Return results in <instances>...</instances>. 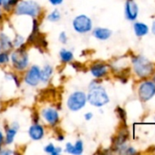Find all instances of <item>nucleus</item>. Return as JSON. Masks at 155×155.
Returning a JSON list of instances; mask_svg holds the SVG:
<instances>
[{
    "label": "nucleus",
    "instance_id": "obj_34",
    "mask_svg": "<svg viewBox=\"0 0 155 155\" xmlns=\"http://www.w3.org/2000/svg\"><path fill=\"white\" fill-rule=\"evenodd\" d=\"M1 18H2V11L0 9V20H1Z\"/></svg>",
    "mask_w": 155,
    "mask_h": 155
},
{
    "label": "nucleus",
    "instance_id": "obj_21",
    "mask_svg": "<svg viewBox=\"0 0 155 155\" xmlns=\"http://www.w3.org/2000/svg\"><path fill=\"white\" fill-rule=\"evenodd\" d=\"M60 19H61V14H60L59 10H58V9H54L47 16V20L51 23H56V22L59 21Z\"/></svg>",
    "mask_w": 155,
    "mask_h": 155
},
{
    "label": "nucleus",
    "instance_id": "obj_28",
    "mask_svg": "<svg viewBox=\"0 0 155 155\" xmlns=\"http://www.w3.org/2000/svg\"><path fill=\"white\" fill-rule=\"evenodd\" d=\"M92 118H93V114L90 113V112H89V113H87V114H84V119L86 121H90Z\"/></svg>",
    "mask_w": 155,
    "mask_h": 155
},
{
    "label": "nucleus",
    "instance_id": "obj_11",
    "mask_svg": "<svg viewBox=\"0 0 155 155\" xmlns=\"http://www.w3.org/2000/svg\"><path fill=\"white\" fill-rule=\"evenodd\" d=\"M90 71L95 78L99 79V78L104 77L107 74L108 66L103 63H95L94 64L90 66Z\"/></svg>",
    "mask_w": 155,
    "mask_h": 155
},
{
    "label": "nucleus",
    "instance_id": "obj_5",
    "mask_svg": "<svg viewBox=\"0 0 155 155\" xmlns=\"http://www.w3.org/2000/svg\"><path fill=\"white\" fill-rule=\"evenodd\" d=\"M132 64L134 66L135 73L141 77L149 76L153 71V64L143 56H135L132 59Z\"/></svg>",
    "mask_w": 155,
    "mask_h": 155
},
{
    "label": "nucleus",
    "instance_id": "obj_15",
    "mask_svg": "<svg viewBox=\"0 0 155 155\" xmlns=\"http://www.w3.org/2000/svg\"><path fill=\"white\" fill-rule=\"evenodd\" d=\"M93 36L98 39V40H101V41H105L107 39H109L111 35L112 32L111 30L108 29V28H103V27H97L93 30L92 32Z\"/></svg>",
    "mask_w": 155,
    "mask_h": 155
},
{
    "label": "nucleus",
    "instance_id": "obj_16",
    "mask_svg": "<svg viewBox=\"0 0 155 155\" xmlns=\"http://www.w3.org/2000/svg\"><path fill=\"white\" fill-rule=\"evenodd\" d=\"M53 74V66L50 64H46L40 70V82L43 84H47Z\"/></svg>",
    "mask_w": 155,
    "mask_h": 155
},
{
    "label": "nucleus",
    "instance_id": "obj_25",
    "mask_svg": "<svg viewBox=\"0 0 155 155\" xmlns=\"http://www.w3.org/2000/svg\"><path fill=\"white\" fill-rule=\"evenodd\" d=\"M116 113H117V114H118V116H119L120 119H122L123 122L126 121V114H125V112H124L123 109H122L121 107H118L116 109Z\"/></svg>",
    "mask_w": 155,
    "mask_h": 155
},
{
    "label": "nucleus",
    "instance_id": "obj_14",
    "mask_svg": "<svg viewBox=\"0 0 155 155\" xmlns=\"http://www.w3.org/2000/svg\"><path fill=\"white\" fill-rule=\"evenodd\" d=\"M138 5L133 0H127L125 5V15L127 19L134 20L138 15Z\"/></svg>",
    "mask_w": 155,
    "mask_h": 155
},
{
    "label": "nucleus",
    "instance_id": "obj_19",
    "mask_svg": "<svg viewBox=\"0 0 155 155\" xmlns=\"http://www.w3.org/2000/svg\"><path fill=\"white\" fill-rule=\"evenodd\" d=\"M133 28H134V32H135L137 36L145 35L149 31L148 26L145 24H143V23H135L134 25H133Z\"/></svg>",
    "mask_w": 155,
    "mask_h": 155
},
{
    "label": "nucleus",
    "instance_id": "obj_36",
    "mask_svg": "<svg viewBox=\"0 0 155 155\" xmlns=\"http://www.w3.org/2000/svg\"><path fill=\"white\" fill-rule=\"evenodd\" d=\"M0 52H1V45H0Z\"/></svg>",
    "mask_w": 155,
    "mask_h": 155
},
{
    "label": "nucleus",
    "instance_id": "obj_32",
    "mask_svg": "<svg viewBox=\"0 0 155 155\" xmlns=\"http://www.w3.org/2000/svg\"><path fill=\"white\" fill-rule=\"evenodd\" d=\"M153 33L155 34V22L153 23Z\"/></svg>",
    "mask_w": 155,
    "mask_h": 155
},
{
    "label": "nucleus",
    "instance_id": "obj_27",
    "mask_svg": "<svg viewBox=\"0 0 155 155\" xmlns=\"http://www.w3.org/2000/svg\"><path fill=\"white\" fill-rule=\"evenodd\" d=\"M63 1L64 0H48L50 5H59L63 3Z\"/></svg>",
    "mask_w": 155,
    "mask_h": 155
},
{
    "label": "nucleus",
    "instance_id": "obj_30",
    "mask_svg": "<svg viewBox=\"0 0 155 155\" xmlns=\"http://www.w3.org/2000/svg\"><path fill=\"white\" fill-rule=\"evenodd\" d=\"M14 152L11 150H0V154H13Z\"/></svg>",
    "mask_w": 155,
    "mask_h": 155
},
{
    "label": "nucleus",
    "instance_id": "obj_6",
    "mask_svg": "<svg viewBox=\"0 0 155 155\" xmlns=\"http://www.w3.org/2000/svg\"><path fill=\"white\" fill-rule=\"evenodd\" d=\"M92 20L86 15H79L72 21V27L78 34H87L92 30Z\"/></svg>",
    "mask_w": 155,
    "mask_h": 155
},
{
    "label": "nucleus",
    "instance_id": "obj_17",
    "mask_svg": "<svg viewBox=\"0 0 155 155\" xmlns=\"http://www.w3.org/2000/svg\"><path fill=\"white\" fill-rule=\"evenodd\" d=\"M0 45H1V49L4 51H8L14 47L12 40L9 38L7 35H5L3 32L0 33Z\"/></svg>",
    "mask_w": 155,
    "mask_h": 155
},
{
    "label": "nucleus",
    "instance_id": "obj_9",
    "mask_svg": "<svg viewBox=\"0 0 155 155\" xmlns=\"http://www.w3.org/2000/svg\"><path fill=\"white\" fill-rule=\"evenodd\" d=\"M155 94V84L152 82H145L139 88V96L142 101H148Z\"/></svg>",
    "mask_w": 155,
    "mask_h": 155
},
{
    "label": "nucleus",
    "instance_id": "obj_24",
    "mask_svg": "<svg viewBox=\"0 0 155 155\" xmlns=\"http://www.w3.org/2000/svg\"><path fill=\"white\" fill-rule=\"evenodd\" d=\"M10 61V56L7 53V51L0 52V65L6 64Z\"/></svg>",
    "mask_w": 155,
    "mask_h": 155
},
{
    "label": "nucleus",
    "instance_id": "obj_26",
    "mask_svg": "<svg viewBox=\"0 0 155 155\" xmlns=\"http://www.w3.org/2000/svg\"><path fill=\"white\" fill-rule=\"evenodd\" d=\"M58 40H59V42H60L61 44H63V45H65V44L68 43V35H67V34H66L64 31L61 32V33L59 34V35H58Z\"/></svg>",
    "mask_w": 155,
    "mask_h": 155
},
{
    "label": "nucleus",
    "instance_id": "obj_23",
    "mask_svg": "<svg viewBox=\"0 0 155 155\" xmlns=\"http://www.w3.org/2000/svg\"><path fill=\"white\" fill-rule=\"evenodd\" d=\"M25 42V38L24 36L20 35H16L15 36V39L12 40V43H13V46L17 48V47H20L21 45H23Z\"/></svg>",
    "mask_w": 155,
    "mask_h": 155
},
{
    "label": "nucleus",
    "instance_id": "obj_13",
    "mask_svg": "<svg viewBox=\"0 0 155 155\" xmlns=\"http://www.w3.org/2000/svg\"><path fill=\"white\" fill-rule=\"evenodd\" d=\"M65 152L67 153L73 155H80L84 152V144L81 140H78L75 144H72L71 143H66V149Z\"/></svg>",
    "mask_w": 155,
    "mask_h": 155
},
{
    "label": "nucleus",
    "instance_id": "obj_1",
    "mask_svg": "<svg viewBox=\"0 0 155 155\" xmlns=\"http://www.w3.org/2000/svg\"><path fill=\"white\" fill-rule=\"evenodd\" d=\"M87 102L95 107H102L110 102V97L100 84L93 81L89 85V93L87 94Z\"/></svg>",
    "mask_w": 155,
    "mask_h": 155
},
{
    "label": "nucleus",
    "instance_id": "obj_22",
    "mask_svg": "<svg viewBox=\"0 0 155 155\" xmlns=\"http://www.w3.org/2000/svg\"><path fill=\"white\" fill-rule=\"evenodd\" d=\"M18 2H19V0H5L4 3H3V5L1 6L3 7V9L5 11L7 12V11L12 10Z\"/></svg>",
    "mask_w": 155,
    "mask_h": 155
},
{
    "label": "nucleus",
    "instance_id": "obj_18",
    "mask_svg": "<svg viewBox=\"0 0 155 155\" xmlns=\"http://www.w3.org/2000/svg\"><path fill=\"white\" fill-rule=\"evenodd\" d=\"M59 57H60V60L62 63L67 64V63H70L73 60L74 54L71 51L63 48L59 51Z\"/></svg>",
    "mask_w": 155,
    "mask_h": 155
},
{
    "label": "nucleus",
    "instance_id": "obj_7",
    "mask_svg": "<svg viewBox=\"0 0 155 155\" xmlns=\"http://www.w3.org/2000/svg\"><path fill=\"white\" fill-rule=\"evenodd\" d=\"M40 67L38 65H32L25 74L24 82L26 84L35 87L40 83Z\"/></svg>",
    "mask_w": 155,
    "mask_h": 155
},
{
    "label": "nucleus",
    "instance_id": "obj_12",
    "mask_svg": "<svg viewBox=\"0 0 155 155\" xmlns=\"http://www.w3.org/2000/svg\"><path fill=\"white\" fill-rule=\"evenodd\" d=\"M18 129H19V125L17 123H13L11 126L5 128V143L6 145H10L14 143V140H15V137L16 136Z\"/></svg>",
    "mask_w": 155,
    "mask_h": 155
},
{
    "label": "nucleus",
    "instance_id": "obj_2",
    "mask_svg": "<svg viewBox=\"0 0 155 155\" xmlns=\"http://www.w3.org/2000/svg\"><path fill=\"white\" fill-rule=\"evenodd\" d=\"M14 13L16 15H27L36 18L39 15L41 7L40 5L33 0H23L19 1L14 7Z\"/></svg>",
    "mask_w": 155,
    "mask_h": 155
},
{
    "label": "nucleus",
    "instance_id": "obj_29",
    "mask_svg": "<svg viewBox=\"0 0 155 155\" xmlns=\"http://www.w3.org/2000/svg\"><path fill=\"white\" fill-rule=\"evenodd\" d=\"M4 143H5V136H4L2 131H0V150L2 149V146H3Z\"/></svg>",
    "mask_w": 155,
    "mask_h": 155
},
{
    "label": "nucleus",
    "instance_id": "obj_4",
    "mask_svg": "<svg viewBox=\"0 0 155 155\" xmlns=\"http://www.w3.org/2000/svg\"><path fill=\"white\" fill-rule=\"evenodd\" d=\"M87 104V94L83 91H75L69 94L67 100V107L71 112L82 110Z\"/></svg>",
    "mask_w": 155,
    "mask_h": 155
},
{
    "label": "nucleus",
    "instance_id": "obj_3",
    "mask_svg": "<svg viewBox=\"0 0 155 155\" xmlns=\"http://www.w3.org/2000/svg\"><path fill=\"white\" fill-rule=\"evenodd\" d=\"M11 63L14 68L17 71H24L29 64V56L26 48L21 45L17 47L16 51H14L10 55Z\"/></svg>",
    "mask_w": 155,
    "mask_h": 155
},
{
    "label": "nucleus",
    "instance_id": "obj_8",
    "mask_svg": "<svg viewBox=\"0 0 155 155\" xmlns=\"http://www.w3.org/2000/svg\"><path fill=\"white\" fill-rule=\"evenodd\" d=\"M44 121L50 126H56L59 123V114L57 109L53 107H46L41 112Z\"/></svg>",
    "mask_w": 155,
    "mask_h": 155
},
{
    "label": "nucleus",
    "instance_id": "obj_10",
    "mask_svg": "<svg viewBox=\"0 0 155 155\" xmlns=\"http://www.w3.org/2000/svg\"><path fill=\"white\" fill-rule=\"evenodd\" d=\"M27 134L32 141H40L45 136V129L38 123H35L29 127Z\"/></svg>",
    "mask_w": 155,
    "mask_h": 155
},
{
    "label": "nucleus",
    "instance_id": "obj_20",
    "mask_svg": "<svg viewBox=\"0 0 155 155\" xmlns=\"http://www.w3.org/2000/svg\"><path fill=\"white\" fill-rule=\"evenodd\" d=\"M44 152L48 154L58 155L62 153V149L60 147H56L52 143H50L44 147Z\"/></svg>",
    "mask_w": 155,
    "mask_h": 155
},
{
    "label": "nucleus",
    "instance_id": "obj_31",
    "mask_svg": "<svg viewBox=\"0 0 155 155\" xmlns=\"http://www.w3.org/2000/svg\"><path fill=\"white\" fill-rule=\"evenodd\" d=\"M57 140L58 142H62L64 140V135H62L61 134H58V136H57Z\"/></svg>",
    "mask_w": 155,
    "mask_h": 155
},
{
    "label": "nucleus",
    "instance_id": "obj_33",
    "mask_svg": "<svg viewBox=\"0 0 155 155\" xmlns=\"http://www.w3.org/2000/svg\"><path fill=\"white\" fill-rule=\"evenodd\" d=\"M4 1H5V0H0V6H1L2 5H3V3H4Z\"/></svg>",
    "mask_w": 155,
    "mask_h": 155
},
{
    "label": "nucleus",
    "instance_id": "obj_35",
    "mask_svg": "<svg viewBox=\"0 0 155 155\" xmlns=\"http://www.w3.org/2000/svg\"><path fill=\"white\" fill-rule=\"evenodd\" d=\"M153 81H154V83H155V76H154V78H153Z\"/></svg>",
    "mask_w": 155,
    "mask_h": 155
}]
</instances>
